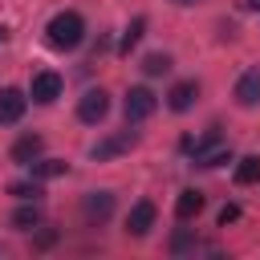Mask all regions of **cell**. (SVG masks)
<instances>
[{
  "instance_id": "cell-7",
  "label": "cell",
  "mask_w": 260,
  "mask_h": 260,
  "mask_svg": "<svg viewBox=\"0 0 260 260\" xmlns=\"http://www.w3.org/2000/svg\"><path fill=\"white\" fill-rule=\"evenodd\" d=\"M57 98H61V77L49 73V69L37 73V77H32V102H37V106H53Z\"/></svg>"
},
{
  "instance_id": "cell-17",
  "label": "cell",
  "mask_w": 260,
  "mask_h": 260,
  "mask_svg": "<svg viewBox=\"0 0 260 260\" xmlns=\"http://www.w3.org/2000/svg\"><path fill=\"white\" fill-rule=\"evenodd\" d=\"M8 195H16V199H24V203H37L45 191H41V183H12L8 187Z\"/></svg>"
},
{
  "instance_id": "cell-9",
  "label": "cell",
  "mask_w": 260,
  "mask_h": 260,
  "mask_svg": "<svg viewBox=\"0 0 260 260\" xmlns=\"http://www.w3.org/2000/svg\"><path fill=\"white\" fill-rule=\"evenodd\" d=\"M195 98H199V85H195V81H179V85H171L167 106H171L175 114H183V110H191V106H195Z\"/></svg>"
},
{
  "instance_id": "cell-1",
  "label": "cell",
  "mask_w": 260,
  "mask_h": 260,
  "mask_svg": "<svg viewBox=\"0 0 260 260\" xmlns=\"http://www.w3.org/2000/svg\"><path fill=\"white\" fill-rule=\"evenodd\" d=\"M45 37H49L53 49H77V45L85 41V20H81L77 12H57V16L49 20Z\"/></svg>"
},
{
  "instance_id": "cell-13",
  "label": "cell",
  "mask_w": 260,
  "mask_h": 260,
  "mask_svg": "<svg viewBox=\"0 0 260 260\" xmlns=\"http://www.w3.org/2000/svg\"><path fill=\"white\" fill-rule=\"evenodd\" d=\"M142 32H146V16H134L130 24H126V32H122V41H118V53L122 57H130V49L142 41Z\"/></svg>"
},
{
  "instance_id": "cell-16",
  "label": "cell",
  "mask_w": 260,
  "mask_h": 260,
  "mask_svg": "<svg viewBox=\"0 0 260 260\" xmlns=\"http://www.w3.org/2000/svg\"><path fill=\"white\" fill-rule=\"evenodd\" d=\"M28 167H32V179H57V175L69 171V162H61V158H41V162H28Z\"/></svg>"
},
{
  "instance_id": "cell-4",
  "label": "cell",
  "mask_w": 260,
  "mask_h": 260,
  "mask_svg": "<svg viewBox=\"0 0 260 260\" xmlns=\"http://www.w3.org/2000/svg\"><path fill=\"white\" fill-rule=\"evenodd\" d=\"M81 215H85L89 223H106V219L114 215V195H110V191H89V195L81 199Z\"/></svg>"
},
{
  "instance_id": "cell-19",
  "label": "cell",
  "mask_w": 260,
  "mask_h": 260,
  "mask_svg": "<svg viewBox=\"0 0 260 260\" xmlns=\"http://www.w3.org/2000/svg\"><path fill=\"white\" fill-rule=\"evenodd\" d=\"M236 219H240V207H236V203H228V207L219 211V228H228V223H236Z\"/></svg>"
},
{
  "instance_id": "cell-23",
  "label": "cell",
  "mask_w": 260,
  "mask_h": 260,
  "mask_svg": "<svg viewBox=\"0 0 260 260\" xmlns=\"http://www.w3.org/2000/svg\"><path fill=\"white\" fill-rule=\"evenodd\" d=\"M248 8H260V0H248Z\"/></svg>"
},
{
  "instance_id": "cell-2",
  "label": "cell",
  "mask_w": 260,
  "mask_h": 260,
  "mask_svg": "<svg viewBox=\"0 0 260 260\" xmlns=\"http://www.w3.org/2000/svg\"><path fill=\"white\" fill-rule=\"evenodd\" d=\"M106 114H110V93L106 89H85L81 102H77V118L89 122V126H98Z\"/></svg>"
},
{
  "instance_id": "cell-15",
  "label": "cell",
  "mask_w": 260,
  "mask_h": 260,
  "mask_svg": "<svg viewBox=\"0 0 260 260\" xmlns=\"http://www.w3.org/2000/svg\"><path fill=\"white\" fill-rule=\"evenodd\" d=\"M236 183H240V187H248V183H260V154H248V158H240V167H236Z\"/></svg>"
},
{
  "instance_id": "cell-14",
  "label": "cell",
  "mask_w": 260,
  "mask_h": 260,
  "mask_svg": "<svg viewBox=\"0 0 260 260\" xmlns=\"http://www.w3.org/2000/svg\"><path fill=\"white\" fill-rule=\"evenodd\" d=\"M12 228H20V232H32V228H41V207H37V203H24V207H16V211H12Z\"/></svg>"
},
{
  "instance_id": "cell-21",
  "label": "cell",
  "mask_w": 260,
  "mask_h": 260,
  "mask_svg": "<svg viewBox=\"0 0 260 260\" xmlns=\"http://www.w3.org/2000/svg\"><path fill=\"white\" fill-rule=\"evenodd\" d=\"M187 248H195V240H191L187 232H179V236L171 240V252H187Z\"/></svg>"
},
{
  "instance_id": "cell-8",
  "label": "cell",
  "mask_w": 260,
  "mask_h": 260,
  "mask_svg": "<svg viewBox=\"0 0 260 260\" xmlns=\"http://www.w3.org/2000/svg\"><path fill=\"white\" fill-rule=\"evenodd\" d=\"M134 142H138V138H134L130 130H122V134H114V138H106V142H98V146H93L89 154H93L98 162H106V158H114V154H122V150H130Z\"/></svg>"
},
{
  "instance_id": "cell-18",
  "label": "cell",
  "mask_w": 260,
  "mask_h": 260,
  "mask_svg": "<svg viewBox=\"0 0 260 260\" xmlns=\"http://www.w3.org/2000/svg\"><path fill=\"white\" fill-rule=\"evenodd\" d=\"M142 69H146L150 77H158V73H167V69H171V57H167V53H150V57L142 61Z\"/></svg>"
},
{
  "instance_id": "cell-12",
  "label": "cell",
  "mask_w": 260,
  "mask_h": 260,
  "mask_svg": "<svg viewBox=\"0 0 260 260\" xmlns=\"http://www.w3.org/2000/svg\"><path fill=\"white\" fill-rule=\"evenodd\" d=\"M41 150H45V138H41V134H24V138L12 142V162H24V167H28Z\"/></svg>"
},
{
  "instance_id": "cell-6",
  "label": "cell",
  "mask_w": 260,
  "mask_h": 260,
  "mask_svg": "<svg viewBox=\"0 0 260 260\" xmlns=\"http://www.w3.org/2000/svg\"><path fill=\"white\" fill-rule=\"evenodd\" d=\"M24 106H28V98H24L20 89L4 85V89H0V126H12V122H20Z\"/></svg>"
},
{
  "instance_id": "cell-24",
  "label": "cell",
  "mask_w": 260,
  "mask_h": 260,
  "mask_svg": "<svg viewBox=\"0 0 260 260\" xmlns=\"http://www.w3.org/2000/svg\"><path fill=\"white\" fill-rule=\"evenodd\" d=\"M175 4H195V0H175Z\"/></svg>"
},
{
  "instance_id": "cell-11",
  "label": "cell",
  "mask_w": 260,
  "mask_h": 260,
  "mask_svg": "<svg viewBox=\"0 0 260 260\" xmlns=\"http://www.w3.org/2000/svg\"><path fill=\"white\" fill-rule=\"evenodd\" d=\"M236 102H240V106H256V102H260V69L240 73V81H236Z\"/></svg>"
},
{
  "instance_id": "cell-20",
  "label": "cell",
  "mask_w": 260,
  "mask_h": 260,
  "mask_svg": "<svg viewBox=\"0 0 260 260\" xmlns=\"http://www.w3.org/2000/svg\"><path fill=\"white\" fill-rule=\"evenodd\" d=\"M32 244H37V248H53V244H57V232H53V228H45V232H37V240H32Z\"/></svg>"
},
{
  "instance_id": "cell-22",
  "label": "cell",
  "mask_w": 260,
  "mask_h": 260,
  "mask_svg": "<svg viewBox=\"0 0 260 260\" xmlns=\"http://www.w3.org/2000/svg\"><path fill=\"white\" fill-rule=\"evenodd\" d=\"M4 41H8V28H0V45H4Z\"/></svg>"
},
{
  "instance_id": "cell-10",
  "label": "cell",
  "mask_w": 260,
  "mask_h": 260,
  "mask_svg": "<svg viewBox=\"0 0 260 260\" xmlns=\"http://www.w3.org/2000/svg\"><path fill=\"white\" fill-rule=\"evenodd\" d=\"M203 203H207V199H203V191H195V187H191V191H183V195L175 199V219H179V223L195 219V215L203 211Z\"/></svg>"
},
{
  "instance_id": "cell-3",
  "label": "cell",
  "mask_w": 260,
  "mask_h": 260,
  "mask_svg": "<svg viewBox=\"0 0 260 260\" xmlns=\"http://www.w3.org/2000/svg\"><path fill=\"white\" fill-rule=\"evenodd\" d=\"M158 110V98L146 89V85H134L130 93H126V122H142V118H150Z\"/></svg>"
},
{
  "instance_id": "cell-5",
  "label": "cell",
  "mask_w": 260,
  "mask_h": 260,
  "mask_svg": "<svg viewBox=\"0 0 260 260\" xmlns=\"http://www.w3.org/2000/svg\"><path fill=\"white\" fill-rule=\"evenodd\" d=\"M150 228H154V203H150V199H142V203H134V207H130V215H126V236L142 240Z\"/></svg>"
}]
</instances>
